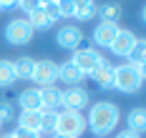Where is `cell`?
<instances>
[{
  "instance_id": "1",
  "label": "cell",
  "mask_w": 146,
  "mask_h": 138,
  "mask_svg": "<svg viewBox=\"0 0 146 138\" xmlns=\"http://www.w3.org/2000/svg\"><path fill=\"white\" fill-rule=\"evenodd\" d=\"M118 121H121V108H118V103H113V101H98L96 106H91L86 126L98 138H108L111 131H116Z\"/></svg>"
},
{
  "instance_id": "2",
  "label": "cell",
  "mask_w": 146,
  "mask_h": 138,
  "mask_svg": "<svg viewBox=\"0 0 146 138\" xmlns=\"http://www.w3.org/2000/svg\"><path fill=\"white\" fill-rule=\"evenodd\" d=\"M146 70L144 65H136V63H123V65H113V85L121 93H136L141 91L144 85Z\"/></svg>"
},
{
  "instance_id": "3",
  "label": "cell",
  "mask_w": 146,
  "mask_h": 138,
  "mask_svg": "<svg viewBox=\"0 0 146 138\" xmlns=\"http://www.w3.org/2000/svg\"><path fill=\"white\" fill-rule=\"evenodd\" d=\"M86 128H88V126H86L83 113H78V110H68V108L58 110V116H56V126H53L56 136H68V138H81V133H83Z\"/></svg>"
},
{
  "instance_id": "4",
  "label": "cell",
  "mask_w": 146,
  "mask_h": 138,
  "mask_svg": "<svg viewBox=\"0 0 146 138\" xmlns=\"http://www.w3.org/2000/svg\"><path fill=\"white\" fill-rule=\"evenodd\" d=\"M33 35H35V30L30 28V23L25 18H15V20H10L5 25V40L10 45H15V48L28 45L30 40H33Z\"/></svg>"
},
{
  "instance_id": "5",
  "label": "cell",
  "mask_w": 146,
  "mask_h": 138,
  "mask_svg": "<svg viewBox=\"0 0 146 138\" xmlns=\"http://www.w3.org/2000/svg\"><path fill=\"white\" fill-rule=\"evenodd\" d=\"M101 60H103V55L96 48H78V50H73V58H71V63L83 73V76H88Z\"/></svg>"
},
{
  "instance_id": "6",
  "label": "cell",
  "mask_w": 146,
  "mask_h": 138,
  "mask_svg": "<svg viewBox=\"0 0 146 138\" xmlns=\"http://www.w3.org/2000/svg\"><path fill=\"white\" fill-rule=\"evenodd\" d=\"M60 106L68 108V110H83L88 106V91L81 85H71L66 91H60Z\"/></svg>"
},
{
  "instance_id": "7",
  "label": "cell",
  "mask_w": 146,
  "mask_h": 138,
  "mask_svg": "<svg viewBox=\"0 0 146 138\" xmlns=\"http://www.w3.org/2000/svg\"><path fill=\"white\" fill-rule=\"evenodd\" d=\"M33 80L38 83V88L43 85H53L58 80V63L45 58V60H35V70H33Z\"/></svg>"
},
{
  "instance_id": "8",
  "label": "cell",
  "mask_w": 146,
  "mask_h": 138,
  "mask_svg": "<svg viewBox=\"0 0 146 138\" xmlns=\"http://www.w3.org/2000/svg\"><path fill=\"white\" fill-rule=\"evenodd\" d=\"M136 40H139L136 33H131L129 28H118L116 38H113V43H111V53L118 55V58H129V53L133 50Z\"/></svg>"
},
{
  "instance_id": "9",
  "label": "cell",
  "mask_w": 146,
  "mask_h": 138,
  "mask_svg": "<svg viewBox=\"0 0 146 138\" xmlns=\"http://www.w3.org/2000/svg\"><path fill=\"white\" fill-rule=\"evenodd\" d=\"M56 43H58V48H63V50H78L81 43H83V33H81L78 25H63V28L56 33Z\"/></svg>"
},
{
  "instance_id": "10",
  "label": "cell",
  "mask_w": 146,
  "mask_h": 138,
  "mask_svg": "<svg viewBox=\"0 0 146 138\" xmlns=\"http://www.w3.org/2000/svg\"><path fill=\"white\" fill-rule=\"evenodd\" d=\"M88 76L93 78V83H96L98 88H111V85H113V63H108L103 58Z\"/></svg>"
},
{
  "instance_id": "11",
  "label": "cell",
  "mask_w": 146,
  "mask_h": 138,
  "mask_svg": "<svg viewBox=\"0 0 146 138\" xmlns=\"http://www.w3.org/2000/svg\"><path fill=\"white\" fill-rule=\"evenodd\" d=\"M118 33V25L116 23H98L96 25V30H93V43L101 48H111V43H113V38H116Z\"/></svg>"
},
{
  "instance_id": "12",
  "label": "cell",
  "mask_w": 146,
  "mask_h": 138,
  "mask_svg": "<svg viewBox=\"0 0 146 138\" xmlns=\"http://www.w3.org/2000/svg\"><path fill=\"white\" fill-rule=\"evenodd\" d=\"M83 78H86V76H83V73H81L71 60L58 65V80H63L68 88H71V85H81V83H83Z\"/></svg>"
},
{
  "instance_id": "13",
  "label": "cell",
  "mask_w": 146,
  "mask_h": 138,
  "mask_svg": "<svg viewBox=\"0 0 146 138\" xmlns=\"http://www.w3.org/2000/svg\"><path fill=\"white\" fill-rule=\"evenodd\" d=\"M96 13L101 15L103 23H121V18H123V8H121V3L116 0H111V3H103L101 8H96Z\"/></svg>"
},
{
  "instance_id": "14",
  "label": "cell",
  "mask_w": 146,
  "mask_h": 138,
  "mask_svg": "<svg viewBox=\"0 0 146 138\" xmlns=\"http://www.w3.org/2000/svg\"><path fill=\"white\" fill-rule=\"evenodd\" d=\"M40 91V110H58L60 106V91L56 85H43V88H38Z\"/></svg>"
},
{
  "instance_id": "15",
  "label": "cell",
  "mask_w": 146,
  "mask_h": 138,
  "mask_svg": "<svg viewBox=\"0 0 146 138\" xmlns=\"http://www.w3.org/2000/svg\"><path fill=\"white\" fill-rule=\"evenodd\" d=\"M18 106L23 110H40V91L38 88H25V91L18 95Z\"/></svg>"
},
{
  "instance_id": "16",
  "label": "cell",
  "mask_w": 146,
  "mask_h": 138,
  "mask_svg": "<svg viewBox=\"0 0 146 138\" xmlns=\"http://www.w3.org/2000/svg\"><path fill=\"white\" fill-rule=\"evenodd\" d=\"M13 70H15V80H33V70H35V60L28 55H20L18 60H13Z\"/></svg>"
},
{
  "instance_id": "17",
  "label": "cell",
  "mask_w": 146,
  "mask_h": 138,
  "mask_svg": "<svg viewBox=\"0 0 146 138\" xmlns=\"http://www.w3.org/2000/svg\"><path fill=\"white\" fill-rule=\"evenodd\" d=\"M126 126H129V131H133V133H144V128H146V113H144V108L139 106V108H133V110H129V116H126Z\"/></svg>"
},
{
  "instance_id": "18",
  "label": "cell",
  "mask_w": 146,
  "mask_h": 138,
  "mask_svg": "<svg viewBox=\"0 0 146 138\" xmlns=\"http://www.w3.org/2000/svg\"><path fill=\"white\" fill-rule=\"evenodd\" d=\"M73 18L78 20H91L96 15V0H73Z\"/></svg>"
},
{
  "instance_id": "19",
  "label": "cell",
  "mask_w": 146,
  "mask_h": 138,
  "mask_svg": "<svg viewBox=\"0 0 146 138\" xmlns=\"http://www.w3.org/2000/svg\"><path fill=\"white\" fill-rule=\"evenodd\" d=\"M18 126H20V128H28V131L35 133V131L40 128V110H20Z\"/></svg>"
},
{
  "instance_id": "20",
  "label": "cell",
  "mask_w": 146,
  "mask_h": 138,
  "mask_svg": "<svg viewBox=\"0 0 146 138\" xmlns=\"http://www.w3.org/2000/svg\"><path fill=\"white\" fill-rule=\"evenodd\" d=\"M25 20L30 23V28H33V30H48V28L53 25V23L48 20V15H45L43 8H38V10H33L30 15H25Z\"/></svg>"
},
{
  "instance_id": "21",
  "label": "cell",
  "mask_w": 146,
  "mask_h": 138,
  "mask_svg": "<svg viewBox=\"0 0 146 138\" xmlns=\"http://www.w3.org/2000/svg\"><path fill=\"white\" fill-rule=\"evenodd\" d=\"M15 83V70H13V60H0V88H10Z\"/></svg>"
},
{
  "instance_id": "22",
  "label": "cell",
  "mask_w": 146,
  "mask_h": 138,
  "mask_svg": "<svg viewBox=\"0 0 146 138\" xmlns=\"http://www.w3.org/2000/svg\"><path fill=\"white\" fill-rule=\"evenodd\" d=\"M144 53H146V40H144V38H139V40H136V45H133V50L129 53V63L144 65Z\"/></svg>"
},
{
  "instance_id": "23",
  "label": "cell",
  "mask_w": 146,
  "mask_h": 138,
  "mask_svg": "<svg viewBox=\"0 0 146 138\" xmlns=\"http://www.w3.org/2000/svg\"><path fill=\"white\" fill-rule=\"evenodd\" d=\"M56 116H58V110H40V128H53Z\"/></svg>"
},
{
  "instance_id": "24",
  "label": "cell",
  "mask_w": 146,
  "mask_h": 138,
  "mask_svg": "<svg viewBox=\"0 0 146 138\" xmlns=\"http://www.w3.org/2000/svg\"><path fill=\"white\" fill-rule=\"evenodd\" d=\"M15 8H20L25 15H30L33 10H38V8H43V5H40V0H18V5H15Z\"/></svg>"
},
{
  "instance_id": "25",
  "label": "cell",
  "mask_w": 146,
  "mask_h": 138,
  "mask_svg": "<svg viewBox=\"0 0 146 138\" xmlns=\"http://www.w3.org/2000/svg\"><path fill=\"white\" fill-rule=\"evenodd\" d=\"M56 5H58V13L60 18H73V0H56Z\"/></svg>"
},
{
  "instance_id": "26",
  "label": "cell",
  "mask_w": 146,
  "mask_h": 138,
  "mask_svg": "<svg viewBox=\"0 0 146 138\" xmlns=\"http://www.w3.org/2000/svg\"><path fill=\"white\" fill-rule=\"evenodd\" d=\"M45 15H48V20L50 23H56V20H60V13H58V5H56V0L53 3H48V5H43Z\"/></svg>"
},
{
  "instance_id": "27",
  "label": "cell",
  "mask_w": 146,
  "mask_h": 138,
  "mask_svg": "<svg viewBox=\"0 0 146 138\" xmlns=\"http://www.w3.org/2000/svg\"><path fill=\"white\" fill-rule=\"evenodd\" d=\"M13 106L10 103H0V123H8V121H13Z\"/></svg>"
},
{
  "instance_id": "28",
  "label": "cell",
  "mask_w": 146,
  "mask_h": 138,
  "mask_svg": "<svg viewBox=\"0 0 146 138\" xmlns=\"http://www.w3.org/2000/svg\"><path fill=\"white\" fill-rule=\"evenodd\" d=\"M13 138H35V133L28 131V128H20V126H18V128L13 131Z\"/></svg>"
},
{
  "instance_id": "29",
  "label": "cell",
  "mask_w": 146,
  "mask_h": 138,
  "mask_svg": "<svg viewBox=\"0 0 146 138\" xmlns=\"http://www.w3.org/2000/svg\"><path fill=\"white\" fill-rule=\"evenodd\" d=\"M18 5V0H0V10H13Z\"/></svg>"
},
{
  "instance_id": "30",
  "label": "cell",
  "mask_w": 146,
  "mask_h": 138,
  "mask_svg": "<svg viewBox=\"0 0 146 138\" xmlns=\"http://www.w3.org/2000/svg\"><path fill=\"white\" fill-rule=\"evenodd\" d=\"M116 138H141V136H139V133H133V131H129V128H123Z\"/></svg>"
},
{
  "instance_id": "31",
  "label": "cell",
  "mask_w": 146,
  "mask_h": 138,
  "mask_svg": "<svg viewBox=\"0 0 146 138\" xmlns=\"http://www.w3.org/2000/svg\"><path fill=\"white\" fill-rule=\"evenodd\" d=\"M0 138H13V133H5V136H0Z\"/></svg>"
},
{
  "instance_id": "32",
  "label": "cell",
  "mask_w": 146,
  "mask_h": 138,
  "mask_svg": "<svg viewBox=\"0 0 146 138\" xmlns=\"http://www.w3.org/2000/svg\"><path fill=\"white\" fill-rule=\"evenodd\" d=\"M56 138H68V136H56Z\"/></svg>"
},
{
  "instance_id": "33",
  "label": "cell",
  "mask_w": 146,
  "mask_h": 138,
  "mask_svg": "<svg viewBox=\"0 0 146 138\" xmlns=\"http://www.w3.org/2000/svg\"><path fill=\"white\" fill-rule=\"evenodd\" d=\"M0 128H3V123H0Z\"/></svg>"
}]
</instances>
